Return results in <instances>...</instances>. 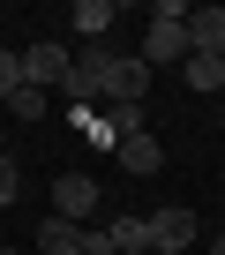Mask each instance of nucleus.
<instances>
[{
	"label": "nucleus",
	"mask_w": 225,
	"mask_h": 255,
	"mask_svg": "<svg viewBox=\"0 0 225 255\" xmlns=\"http://www.w3.org/2000/svg\"><path fill=\"white\" fill-rule=\"evenodd\" d=\"M105 240H112V255H150V218H135V210L105 218Z\"/></svg>",
	"instance_id": "obj_8"
},
{
	"label": "nucleus",
	"mask_w": 225,
	"mask_h": 255,
	"mask_svg": "<svg viewBox=\"0 0 225 255\" xmlns=\"http://www.w3.org/2000/svg\"><path fill=\"white\" fill-rule=\"evenodd\" d=\"M218 60H225V53H218Z\"/></svg>",
	"instance_id": "obj_21"
},
{
	"label": "nucleus",
	"mask_w": 225,
	"mask_h": 255,
	"mask_svg": "<svg viewBox=\"0 0 225 255\" xmlns=\"http://www.w3.org/2000/svg\"><path fill=\"white\" fill-rule=\"evenodd\" d=\"M112 68H120V53H112V45H83L75 68H68V105H98V98L112 90Z\"/></svg>",
	"instance_id": "obj_1"
},
{
	"label": "nucleus",
	"mask_w": 225,
	"mask_h": 255,
	"mask_svg": "<svg viewBox=\"0 0 225 255\" xmlns=\"http://www.w3.org/2000/svg\"><path fill=\"white\" fill-rule=\"evenodd\" d=\"M68 120H75V135H83V143L112 150V128H105V113H98V105H68Z\"/></svg>",
	"instance_id": "obj_11"
},
{
	"label": "nucleus",
	"mask_w": 225,
	"mask_h": 255,
	"mask_svg": "<svg viewBox=\"0 0 225 255\" xmlns=\"http://www.w3.org/2000/svg\"><path fill=\"white\" fill-rule=\"evenodd\" d=\"M75 255H112V240H105V225H83V233H75Z\"/></svg>",
	"instance_id": "obj_17"
},
{
	"label": "nucleus",
	"mask_w": 225,
	"mask_h": 255,
	"mask_svg": "<svg viewBox=\"0 0 225 255\" xmlns=\"http://www.w3.org/2000/svg\"><path fill=\"white\" fill-rule=\"evenodd\" d=\"M210 255H225V233H218V240H210Z\"/></svg>",
	"instance_id": "obj_19"
},
{
	"label": "nucleus",
	"mask_w": 225,
	"mask_h": 255,
	"mask_svg": "<svg viewBox=\"0 0 225 255\" xmlns=\"http://www.w3.org/2000/svg\"><path fill=\"white\" fill-rule=\"evenodd\" d=\"M143 90H150V68H143L135 53H120V68H112V90H105V105H143Z\"/></svg>",
	"instance_id": "obj_7"
},
{
	"label": "nucleus",
	"mask_w": 225,
	"mask_h": 255,
	"mask_svg": "<svg viewBox=\"0 0 225 255\" xmlns=\"http://www.w3.org/2000/svg\"><path fill=\"white\" fill-rule=\"evenodd\" d=\"M188 90H225V60L218 53H188Z\"/></svg>",
	"instance_id": "obj_12"
},
{
	"label": "nucleus",
	"mask_w": 225,
	"mask_h": 255,
	"mask_svg": "<svg viewBox=\"0 0 225 255\" xmlns=\"http://www.w3.org/2000/svg\"><path fill=\"white\" fill-rule=\"evenodd\" d=\"M112 158H120L135 180H158V173H165V143L150 135V128H143V135H120V143H112Z\"/></svg>",
	"instance_id": "obj_5"
},
{
	"label": "nucleus",
	"mask_w": 225,
	"mask_h": 255,
	"mask_svg": "<svg viewBox=\"0 0 225 255\" xmlns=\"http://www.w3.org/2000/svg\"><path fill=\"white\" fill-rule=\"evenodd\" d=\"M188 53H225V8H188Z\"/></svg>",
	"instance_id": "obj_9"
},
{
	"label": "nucleus",
	"mask_w": 225,
	"mask_h": 255,
	"mask_svg": "<svg viewBox=\"0 0 225 255\" xmlns=\"http://www.w3.org/2000/svg\"><path fill=\"white\" fill-rule=\"evenodd\" d=\"M75 233H83V225H68V218H45V225H38V255H75Z\"/></svg>",
	"instance_id": "obj_13"
},
{
	"label": "nucleus",
	"mask_w": 225,
	"mask_h": 255,
	"mask_svg": "<svg viewBox=\"0 0 225 255\" xmlns=\"http://www.w3.org/2000/svg\"><path fill=\"white\" fill-rule=\"evenodd\" d=\"M53 218L90 225V218H98V180H90V173H60V180H53Z\"/></svg>",
	"instance_id": "obj_4"
},
{
	"label": "nucleus",
	"mask_w": 225,
	"mask_h": 255,
	"mask_svg": "<svg viewBox=\"0 0 225 255\" xmlns=\"http://www.w3.org/2000/svg\"><path fill=\"white\" fill-rule=\"evenodd\" d=\"M15 188H23V173H15V158H8V150H0V210L15 203Z\"/></svg>",
	"instance_id": "obj_18"
},
{
	"label": "nucleus",
	"mask_w": 225,
	"mask_h": 255,
	"mask_svg": "<svg viewBox=\"0 0 225 255\" xmlns=\"http://www.w3.org/2000/svg\"><path fill=\"white\" fill-rule=\"evenodd\" d=\"M105 128H112V143H120V135H143V105H105Z\"/></svg>",
	"instance_id": "obj_14"
},
{
	"label": "nucleus",
	"mask_w": 225,
	"mask_h": 255,
	"mask_svg": "<svg viewBox=\"0 0 225 255\" xmlns=\"http://www.w3.org/2000/svg\"><path fill=\"white\" fill-rule=\"evenodd\" d=\"M68 68H75V53H68V45H53V38H38V45L23 53V83H30V90H45V98H53V90H68Z\"/></svg>",
	"instance_id": "obj_2"
},
{
	"label": "nucleus",
	"mask_w": 225,
	"mask_h": 255,
	"mask_svg": "<svg viewBox=\"0 0 225 255\" xmlns=\"http://www.w3.org/2000/svg\"><path fill=\"white\" fill-rule=\"evenodd\" d=\"M112 23H120V8H112V0H75V38H83V45H105Z\"/></svg>",
	"instance_id": "obj_10"
},
{
	"label": "nucleus",
	"mask_w": 225,
	"mask_h": 255,
	"mask_svg": "<svg viewBox=\"0 0 225 255\" xmlns=\"http://www.w3.org/2000/svg\"><path fill=\"white\" fill-rule=\"evenodd\" d=\"M188 248H195V210L188 203L150 210V255H188Z\"/></svg>",
	"instance_id": "obj_3"
},
{
	"label": "nucleus",
	"mask_w": 225,
	"mask_h": 255,
	"mask_svg": "<svg viewBox=\"0 0 225 255\" xmlns=\"http://www.w3.org/2000/svg\"><path fill=\"white\" fill-rule=\"evenodd\" d=\"M23 90V53H8V45H0V105H8Z\"/></svg>",
	"instance_id": "obj_16"
},
{
	"label": "nucleus",
	"mask_w": 225,
	"mask_h": 255,
	"mask_svg": "<svg viewBox=\"0 0 225 255\" xmlns=\"http://www.w3.org/2000/svg\"><path fill=\"white\" fill-rule=\"evenodd\" d=\"M45 105H53V98H45V90H30V83L8 98V113H15V120H45Z\"/></svg>",
	"instance_id": "obj_15"
},
{
	"label": "nucleus",
	"mask_w": 225,
	"mask_h": 255,
	"mask_svg": "<svg viewBox=\"0 0 225 255\" xmlns=\"http://www.w3.org/2000/svg\"><path fill=\"white\" fill-rule=\"evenodd\" d=\"M143 68H165V60H188V23H150L143 30Z\"/></svg>",
	"instance_id": "obj_6"
},
{
	"label": "nucleus",
	"mask_w": 225,
	"mask_h": 255,
	"mask_svg": "<svg viewBox=\"0 0 225 255\" xmlns=\"http://www.w3.org/2000/svg\"><path fill=\"white\" fill-rule=\"evenodd\" d=\"M0 120H8V105H0Z\"/></svg>",
	"instance_id": "obj_20"
}]
</instances>
